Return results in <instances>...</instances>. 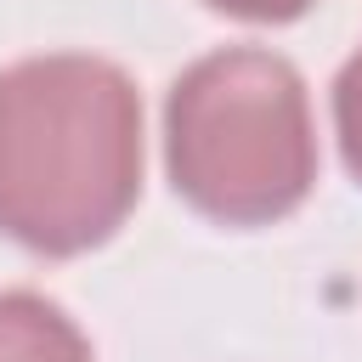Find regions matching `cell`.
<instances>
[{
  "mask_svg": "<svg viewBox=\"0 0 362 362\" xmlns=\"http://www.w3.org/2000/svg\"><path fill=\"white\" fill-rule=\"evenodd\" d=\"M164 164L175 192L221 226H272L294 215L317 181L300 68L260 45L198 57L164 102Z\"/></svg>",
  "mask_w": 362,
  "mask_h": 362,
  "instance_id": "2",
  "label": "cell"
},
{
  "mask_svg": "<svg viewBox=\"0 0 362 362\" xmlns=\"http://www.w3.org/2000/svg\"><path fill=\"white\" fill-rule=\"evenodd\" d=\"M204 6H215V11H226V17H243V23H294V17H305L317 0H204Z\"/></svg>",
  "mask_w": 362,
  "mask_h": 362,
  "instance_id": "5",
  "label": "cell"
},
{
  "mask_svg": "<svg viewBox=\"0 0 362 362\" xmlns=\"http://www.w3.org/2000/svg\"><path fill=\"white\" fill-rule=\"evenodd\" d=\"M0 362H96V356L79 322L57 300L34 288H6L0 294Z\"/></svg>",
  "mask_w": 362,
  "mask_h": 362,
  "instance_id": "3",
  "label": "cell"
},
{
  "mask_svg": "<svg viewBox=\"0 0 362 362\" xmlns=\"http://www.w3.org/2000/svg\"><path fill=\"white\" fill-rule=\"evenodd\" d=\"M141 192V96L90 51L0 68V232L34 255L107 243Z\"/></svg>",
  "mask_w": 362,
  "mask_h": 362,
  "instance_id": "1",
  "label": "cell"
},
{
  "mask_svg": "<svg viewBox=\"0 0 362 362\" xmlns=\"http://www.w3.org/2000/svg\"><path fill=\"white\" fill-rule=\"evenodd\" d=\"M334 136H339V158L345 170L362 181V51L339 68L334 79Z\"/></svg>",
  "mask_w": 362,
  "mask_h": 362,
  "instance_id": "4",
  "label": "cell"
}]
</instances>
